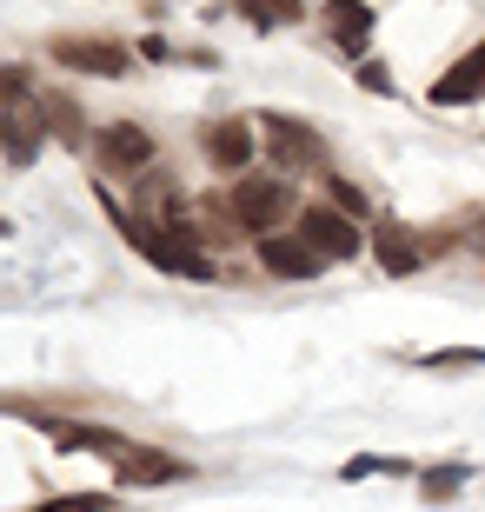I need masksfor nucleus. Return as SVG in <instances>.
Instances as JSON below:
<instances>
[{"label":"nucleus","mask_w":485,"mask_h":512,"mask_svg":"<svg viewBox=\"0 0 485 512\" xmlns=\"http://www.w3.org/2000/svg\"><path fill=\"white\" fill-rule=\"evenodd\" d=\"M133 247L147 253L153 266H167V273H187V280H206L213 266H206V253L187 240V227H160V220H140L133 227Z\"/></svg>","instance_id":"nucleus-1"},{"label":"nucleus","mask_w":485,"mask_h":512,"mask_svg":"<svg viewBox=\"0 0 485 512\" xmlns=\"http://www.w3.org/2000/svg\"><path fill=\"white\" fill-rule=\"evenodd\" d=\"M293 207H299V200H293L286 180H240V187H233V213H240L253 233H273Z\"/></svg>","instance_id":"nucleus-2"},{"label":"nucleus","mask_w":485,"mask_h":512,"mask_svg":"<svg viewBox=\"0 0 485 512\" xmlns=\"http://www.w3.org/2000/svg\"><path fill=\"white\" fill-rule=\"evenodd\" d=\"M299 240L319 253V260H346V253H359V220H346V213H333V207H306L299 213Z\"/></svg>","instance_id":"nucleus-3"},{"label":"nucleus","mask_w":485,"mask_h":512,"mask_svg":"<svg viewBox=\"0 0 485 512\" xmlns=\"http://www.w3.org/2000/svg\"><path fill=\"white\" fill-rule=\"evenodd\" d=\"M54 60L80 67V74H100V80L127 74V47H113V40H54Z\"/></svg>","instance_id":"nucleus-4"},{"label":"nucleus","mask_w":485,"mask_h":512,"mask_svg":"<svg viewBox=\"0 0 485 512\" xmlns=\"http://www.w3.org/2000/svg\"><path fill=\"white\" fill-rule=\"evenodd\" d=\"M260 266H266V273H280V280H313L326 260H319L306 240H286V233H260Z\"/></svg>","instance_id":"nucleus-5"},{"label":"nucleus","mask_w":485,"mask_h":512,"mask_svg":"<svg viewBox=\"0 0 485 512\" xmlns=\"http://www.w3.org/2000/svg\"><path fill=\"white\" fill-rule=\"evenodd\" d=\"M479 94H485V40L472 47L466 60H459V67H452L446 80H439V87H432V100H439V107H459V100H479Z\"/></svg>","instance_id":"nucleus-6"},{"label":"nucleus","mask_w":485,"mask_h":512,"mask_svg":"<svg viewBox=\"0 0 485 512\" xmlns=\"http://www.w3.org/2000/svg\"><path fill=\"white\" fill-rule=\"evenodd\" d=\"M266 147H273L280 167H313L319 160V133L293 127V120H266Z\"/></svg>","instance_id":"nucleus-7"},{"label":"nucleus","mask_w":485,"mask_h":512,"mask_svg":"<svg viewBox=\"0 0 485 512\" xmlns=\"http://www.w3.org/2000/svg\"><path fill=\"white\" fill-rule=\"evenodd\" d=\"M100 153H107V167H127V173H133V167H147V160H153V133L120 120V127L100 133Z\"/></svg>","instance_id":"nucleus-8"},{"label":"nucleus","mask_w":485,"mask_h":512,"mask_svg":"<svg viewBox=\"0 0 485 512\" xmlns=\"http://www.w3.org/2000/svg\"><path fill=\"white\" fill-rule=\"evenodd\" d=\"M206 160H213V167H246V160H253V127H240V120H226V127H213L206 133Z\"/></svg>","instance_id":"nucleus-9"},{"label":"nucleus","mask_w":485,"mask_h":512,"mask_svg":"<svg viewBox=\"0 0 485 512\" xmlns=\"http://www.w3.org/2000/svg\"><path fill=\"white\" fill-rule=\"evenodd\" d=\"M366 240H373V253H379V266H386V273H412V266H419V240H412L406 227H373L366 233Z\"/></svg>","instance_id":"nucleus-10"},{"label":"nucleus","mask_w":485,"mask_h":512,"mask_svg":"<svg viewBox=\"0 0 485 512\" xmlns=\"http://www.w3.org/2000/svg\"><path fill=\"white\" fill-rule=\"evenodd\" d=\"M54 439L67 453H100V459H127L133 446L120 433H100V426H54Z\"/></svg>","instance_id":"nucleus-11"},{"label":"nucleus","mask_w":485,"mask_h":512,"mask_svg":"<svg viewBox=\"0 0 485 512\" xmlns=\"http://www.w3.org/2000/svg\"><path fill=\"white\" fill-rule=\"evenodd\" d=\"M326 20H333V34L346 47H366L373 40V7L366 0H326Z\"/></svg>","instance_id":"nucleus-12"},{"label":"nucleus","mask_w":485,"mask_h":512,"mask_svg":"<svg viewBox=\"0 0 485 512\" xmlns=\"http://www.w3.org/2000/svg\"><path fill=\"white\" fill-rule=\"evenodd\" d=\"M246 20H260V27H293L299 20V0H240Z\"/></svg>","instance_id":"nucleus-13"},{"label":"nucleus","mask_w":485,"mask_h":512,"mask_svg":"<svg viewBox=\"0 0 485 512\" xmlns=\"http://www.w3.org/2000/svg\"><path fill=\"white\" fill-rule=\"evenodd\" d=\"M120 473H127V479H173L180 466H173V459H153V453H127V459H120Z\"/></svg>","instance_id":"nucleus-14"},{"label":"nucleus","mask_w":485,"mask_h":512,"mask_svg":"<svg viewBox=\"0 0 485 512\" xmlns=\"http://www.w3.org/2000/svg\"><path fill=\"white\" fill-rule=\"evenodd\" d=\"M459 486H466V466H432L426 473V499H452Z\"/></svg>","instance_id":"nucleus-15"},{"label":"nucleus","mask_w":485,"mask_h":512,"mask_svg":"<svg viewBox=\"0 0 485 512\" xmlns=\"http://www.w3.org/2000/svg\"><path fill=\"white\" fill-rule=\"evenodd\" d=\"M113 499L107 493H67V499H54V506H34V512H107Z\"/></svg>","instance_id":"nucleus-16"},{"label":"nucleus","mask_w":485,"mask_h":512,"mask_svg":"<svg viewBox=\"0 0 485 512\" xmlns=\"http://www.w3.org/2000/svg\"><path fill=\"white\" fill-rule=\"evenodd\" d=\"M333 200H339V213H346V220H366V193H359L353 180H333Z\"/></svg>","instance_id":"nucleus-17"},{"label":"nucleus","mask_w":485,"mask_h":512,"mask_svg":"<svg viewBox=\"0 0 485 512\" xmlns=\"http://www.w3.org/2000/svg\"><path fill=\"white\" fill-rule=\"evenodd\" d=\"M359 80H366L373 94H392V80H386V67H379V60H366V67H359Z\"/></svg>","instance_id":"nucleus-18"},{"label":"nucleus","mask_w":485,"mask_h":512,"mask_svg":"<svg viewBox=\"0 0 485 512\" xmlns=\"http://www.w3.org/2000/svg\"><path fill=\"white\" fill-rule=\"evenodd\" d=\"M0 233H7V220H0Z\"/></svg>","instance_id":"nucleus-19"}]
</instances>
